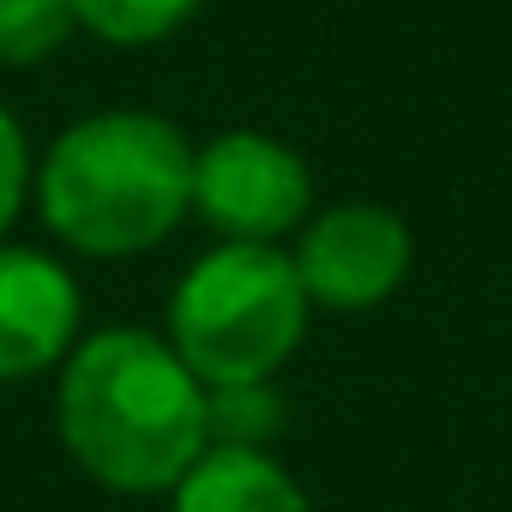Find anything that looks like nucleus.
Instances as JSON below:
<instances>
[{
	"mask_svg": "<svg viewBox=\"0 0 512 512\" xmlns=\"http://www.w3.org/2000/svg\"><path fill=\"white\" fill-rule=\"evenodd\" d=\"M61 440L85 476L121 494L175 488L205 440V386L151 332L109 326L61 368Z\"/></svg>",
	"mask_w": 512,
	"mask_h": 512,
	"instance_id": "1",
	"label": "nucleus"
},
{
	"mask_svg": "<svg viewBox=\"0 0 512 512\" xmlns=\"http://www.w3.org/2000/svg\"><path fill=\"white\" fill-rule=\"evenodd\" d=\"M37 205L67 247L91 260H127L157 247L187 217L193 145L175 121L145 109L73 121L37 175Z\"/></svg>",
	"mask_w": 512,
	"mask_h": 512,
	"instance_id": "2",
	"label": "nucleus"
},
{
	"mask_svg": "<svg viewBox=\"0 0 512 512\" xmlns=\"http://www.w3.org/2000/svg\"><path fill=\"white\" fill-rule=\"evenodd\" d=\"M308 332V290L284 247L223 241L169 296V350L199 386L272 380Z\"/></svg>",
	"mask_w": 512,
	"mask_h": 512,
	"instance_id": "3",
	"label": "nucleus"
},
{
	"mask_svg": "<svg viewBox=\"0 0 512 512\" xmlns=\"http://www.w3.org/2000/svg\"><path fill=\"white\" fill-rule=\"evenodd\" d=\"M308 199H314L308 163L272 133L235 127L193 151V211L223 241L278 247V235H290L308 217Z\"/></svg>",
	"mask_w": 512,
	"mask_h": 512,
	"instance_id": "4",
	"label": "nucleus"
},
{
	"mask_svg": "<svg viewBox=\"0 0 512 512\" xmlns=\"http://www.w3.org/2000/svg\"><path fill=\"white\" fill-rule=\"evenodd\" d=\"M296 278H302L308 302L338 308V314H362L410 278V229L386 205H362V199L332 205L302 229Z\"/></svg>",
	"mask_w": 512,
	"mask_h": 512,
	"instance_id": "5",
	"label": "nucleus"
},
{
	"mask_svg": "<svg viewBox=\"0 0 512 512\" xmlns=\"http://www.w3.org/2000/svg\"><path fill=\"white\" fill-rule=\"evenodd\" d=\"M79 284L37 247H0V380H37L73 356Z\"/></svg>",
	"mask_w": 512,
	"mask_h": 512,
	"instance_id": "6",
	"label": "nucleus"
},
{
	"mask_svg": "<svg viewBox=\"0 0 512 512\" xmlns=\"http://www.w3.org/2000/svg\"><path fill=\"white\" fill-rule=\"evenodd\" d=\"M169 494L175 512H308L302 482L253 446H205Z\"/></svg>",
	"mask_w": 512,
	"mask_h": 512,
	"instance_id": "7",
	"label": "nucleus"
},
{
	"mask_svg": "<svg viewBox=\"0 0 512 512\" xmlns=\"http://www.w3.org/2000/svg\"><path fill=\"white\" fill-rule=\"evenodd\" d=\"M284 428V398L272 380H235V386H205V440L211 446H253L266 452Z\"/></svg>",
	"mask_w": 512,
	"mask_h": 512,
	"instance_id": "8",
	"label": "nucleus"
},
{
	"mask_svg": "<svg viewBox=\"0 0 512 512\" xmlns=\"http://www.w3.org/2000/svg\"><path fill=\"white\" fill-rule=\"evenodd\" d=\"M73 13L103 43L145 49V43H163L169 31H181L199 13V0H73Z\"/></svg>",
	"mask_w": 512,
	"mask_h": 512,
	"instance_id": "9",
	"label": "nucleus"
},
{
	"mask_svg": "<svg viewBox=\"0 0 512 512\" xmlns=\"http://www.w3.org/2000/svg\"><path fill=\"white\" fill-rule=\"evenodd\" d=\"M79 31L73 0H0V67H37Z\"/></svg>",
	"mask_w": 512,
	"mask_h": 512,
	"instance_id": "10",
	"label": "nucleus"
},
{
	"mask_svg": "<svg viewBox=\"0 0 512 512\" xmlns=\"http://www.w3.org/2000/svg\"><path fill=\"white\" fill-rule=\"evenodd\" d=\"M25 187H31V145H25V127L0 109V235L13 229V217L25 205Z\"/></svg>",
	"mask_w": 512,
	"mask_h": 512,
	"instance_id": "11",
	"label": "nucleus"
}]
</instances>
